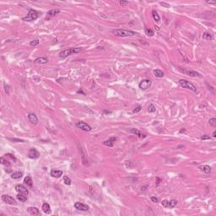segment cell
<instances>
[{
  "mask_svg": "<svg viewBox=\"0 0 216 216\" xmlns=\"http://www.w3.org/2000/svg\"><path fill=\"white\" fill-rule=\"evenodd\" d=\"M112 34L119 37H128V36H135L137 35V32L129 30H124V29H118V30H112Z\"/></svg>",
  "mask_w": 216,
  "mask_h": 216,
  "instance_id": "cell-1",
  "label": "cell"
},
{
  "mask_svg": "<svg viewBox=\"0 0 216 216\" xmlns=\"http://www.w3.org/2000/svg\"><path fill=\"white\" fill-rule=\"evenodd\" d=\"M82 50H83V49H82L81 47H72V48H69V49H66V50L62 51L59 53V56L60 58H65L73 54L79 53V52H82Z\"/></svg>",
  "mask_w": 216,
  "mask_h": 216,
  "instance_id": "cell-2",
  "label": "cell"
},
{
  "mask_svg": "<svg viewBox=\"0 0 216 216\" xmlns=\"http://www.w3.org/2000/svg\"><path fill=\"white\" fill-rule=\"evenodd\" d=\"M38 16H39V14H38L37 11H36L35 10H30L28 14H27L25 17H24L23 19H22V20L25 22H30L33 20H36L38 18Z\"/></svg>",
  "mask_w": 216,
  "mask_h": 216,
  "instance_id": "cell-3",
  "label": "cell"
},
{
  "mask_svg": "<svg viewBox=\"0 0 216 216\" xmlns=\"http://www.w3.org/2000/svg\"><path fill=\"white\" fill-rule=\"evenodd\" d=\"M178 84L182 88L190 89V90L193 91V92H197V88H196V86L193 85V84L190 83L189 81H187V80H186V79H180L178 81Z\"/></svg>",
  "mask_w": 216,
  "mask_h": 216,
  "instance_id": "cell-4",
  "label": "cell"
},
{
  "mask_svg": "<svg viewBox=\"0 0 216 216\" xmlns=\"http://www.w3.org/2000/svg\"><path fill=\"white\" fill-rule=\"evenodd\" d=\"M76 127L85 132H90L91 129H92V128H91L89 124H87L86 122H82V121L76 122Z\"/></svg>",
  "mask_w": 216,
  "mask_h": 216,
  "instance_id": "cell-5",
  "label": "cell"
},
{
  "mask_svg": "<svg viewBox=\"0 0 216 216\" xmlns=\"http://www.w3.org/2000/svg\"><path fill=\"white\" fill-rule=\"evenodd\" d=\"M151 80L148 79H143L142 81L138 84V87H139L140 89L142 90H146L147 89H149V87L151 86Z\"/></svg>",
  "mask_w": 216,
  "mask_h": 216,
  "instance_id": "cell-6",
  "label": "cell"
},
{
  "mask_svg": "<svg viewBox=\"0 0 216 216\" xmlns=\"http://www.w3.org/2000/svg\"><path fill=\"white\" fill-rule=\"evenodd\" d=\"M161 204L163 207H165V208H173L174 207H175L176 205L177 204V200H166V199H165V200H163L161 202Z\"/></svg>",
  "mask_w": 216,
  "mask_h": 216,
  "instance_id": "cell-7",
  "label": "cell"
},
{
  "mask_svg": "<svg viewBox=\"0 0 216 216\" xmlns=\"http://www.w3.org/2000/svg\"><path fill=\"white\" fill-rule=\"evenodd\" d=\"M2 200H3L4 203H6V204H11V205H14V204H16L15 199L10 195H7V194L2 195Z\"/></svg>",
  "mask_w": 216,
  "mask_h": 216,
  "instance_id": "cell-8",
  "label": "cell"
},
{
  "mask_svg": "<svg viewBox=\"0 0 216 216\" xmlns=\"http://www.w3.org/2000/svg\"><path fill=\"white\" fill-rule=\"evenodd\" d=\"M74 208H75L76 209L80 210V211H84V212L88 211V210L89 209V206L86 205V204H82V203H79V202L74 203Z\"/></svg>",
  "mask_w": 216,
  "mask_h": 216,
  "instance_id": "cell-9",
  "label": "cell"
},
{
  "mask_svg": "<svg viewBox=\"0 0 216 216\" xmlns=\"http://www.w3.org/2000/svg\"><path fill=\"white\" fill-rule=\"evenodd\" d=\"M15 190L16 192H18L19 193H21V194H25L27 195L28 194V190H27V187H25L22 184H18L15 186Z\"/></svg>",
  "mask_w": 216,
  "mask_h": 216,
  "instance_id": "cell-10",
  "label": "cell"
},
{
  "mask_svg": "<svg viewBox=\"0 0 216 216\" xmlns=\"http://www.w3.org/2000/svg\"><path fill=\"white\" fill-rule=\"evenodd\" d=\"M40 156V153L35 148H31L28 152V157L30 159H37Z\"/></svg>",
  "mask_w": 216,
  "mask_h": 216,
  "instance_id": "cell-11",
  "label": "cell"
},
{
  "mask_svg": "<svg viewBox=\"0 0 216 216\" xmlns=\"http://www.w3.org/2000/svg\"><path fill=\"white\" fill-rule=\"evenodd\" d=\"M59 13H60V10H58V9H55V10H52L48 11V12H47V15H46L45 20H49L52 19L53 16H55L56 14H59Z\"/></svg>",
  "mask_w": 216,
  "mask_h": 216,
  "instance_id": "cell-12",
  "label": "cell"
},
{
  "mask_svg": "<svg viewBox=\"0 0 216 216\" xmlns=\"http://www.w3.org/2000/svg\"><path fill=\"white\" fill-rule=\"evenodd\" d=\"M116 140H117L116 137H111V138H109L108 139L104 141L103 144L106 146H107V147H112V146L114 145V143Z\"/></svg>",
  "mask_w": 216,
  "mask_h": 216,
  "instance_id": "cell-13",
  "label": "cell"
},
{
  "mask_svg": "<svg viewBox=\"0 0 216 216\" xmlns=\"http://www.w3.org/2000/svg\"><path fill=\"white\" fill-rule=\"evenodd\" d=\"M28 119L30 123L33 124V125H36V124L38 123V118L35 113H30V114H28Z\"/></svg>",
  "mask_w": 216,
  "mask_h": 216,
  "instance_id": "cell-14",
  "label": "cell"
},
{
  "mask_svg": "<svg viewBox=\"0 0 216 216\" xmlns=\"http://www.w3.org/2000/svg\"><path fill=\"white\" fill-rule=\"evenodd\" d=\"M34 62L37 64H46L48 62V58L47 57H40V58H36Z\"/></svg>",
  "mask_w": 216,
  "mask_h": 216,
  "instance_id": "cell-15",
  "label": "cell"
},
{
  "mask_svg": "<svg viewBox=\"0 0 216 216\" xmlns=\"http://www.w3.org/2000/svg\"><path fill=\"white\" fill-rule=\"evenodd\" d=\"M41 209H42V211L45 214H47V215H50V214L52 213L51 207L47 203H44V204H42V207H41Z\"/></svg>",
  "mask_w": 216,
  "mask_h": 216,
  "instance_id": "cell-16",
  "label": "cell"
},
{
  "mask_svg": "<svg viewBox=\"0 0 216 216\" xmlns=\"http://www.w3.org/2000/svg\"><path fill=\"white\" fill-rule=\"evenodd\" d=\"M63 174V171H59V170H52L51 171V176L52 177H55V178H59Z\"/></svg>",
  "mask_w": 216,
  "mask_h": 216,
  "instance_id": "cell-17",
  "label": "cell"
},
{
  "mask_svg": "<svg viewBox=\"0 0 216 216\" xmlns=\"http://www.w3.org/2000/svg\"><path fill=\"white\" fill-rule=\"evenodd\" d=\"M27 211L31 215H40L39 209L37 208H36V207H30V208H27Z\"/></svg>",
  "mask_w": 216,
  "mask_h": 216,
  "instance_id": "cell-18",
  "label": "cell"
},
{
  "mask_svg": "<svg viewBox=\"0 0 216 216\" xmlns=\"http://www.w3.org/2000/svg\"><path fill=\"white\" fill-rule=\"evenodd\" d=\"M130 132H131V133H134V134L137 135V136H138L140 138H144L146 137L145 135L143 134V133H141L139 130H138L136 128H131V129H130Z\"/></svg>",
  "mask_w": 216,
  "mask_h": 216,
  "instance_id": "cell-19",
  "label": "cell"
},
{
  "mask_svg": "<svg viewBox=\"0 0 216 216\" xmlns=\"http://www.w3.org/2000/svg\"><path fill=\"white\" fill-rule=\"evenodd\" d=\"M24 182H25V183L30 188H32L33 187V181H32L31 177H29V176H27V177H25V179H24Z\"/></svg>",
  "mask_w": 216,
  "mask_h": 216,
  "instance_id": "cell-20",
  "label": "cell"
},
{
  "mask_svg": "<svg viewBox=\"0 0 216 216\" xmlns=\"http://www.w3.org/2000/svg\"><path fill=\"white\" fill-rule=\"evenodd\" d=\"M185 73H186L187 74H188L189 76H192V77H202V75H201L199 73L196 72V71H193V70L185 71Z\"/></svg>",
  "mask_w": 216,
  "mask_h": 216,
  "instance_id": "cell-21",
  "label": "cell"
},
{
  "mask_svg": "<svg viewBox=\"0 0 216 216\" xmlns=\"http://www.w3.org/2000/svg\"><path fill=\"white\" fill-rule=\"evenodd\" d=\"M199 169L201 170L202 171H204V173H209L210 171H211V167H210L209 166H208V165H204V166H201L200 167H199Z\"/></svg>",
  "mask_w": 216,
  "mask_h": 216,
  "instance_id": "cell-22",
  "label": "cell"
},
{
  "mask_svg": "<svg viewBox=\"0 0 216 216\" xmlns=\"http://www.w3.org/2000/svg\"><path fill=\"white\" fill-rule=\"evenodd\" d=\"M154 74H155V77H157V78H162L164 76V72L162 70H160V69H155L154 70Z\"/></svg>",
  "mask_w": 216,
  "mask_h": 216,
  "instance_id": "cell-23",
  "label": "cell"
},
{
  "mask_svg": "<svg viewBox=\"0 0 216 216\" xmlns=\"http://www.w3.org/2000/svg\"><path fill=\"white\" fill-rule=\"evenodd\" d=\"M22 176H23V174H22V172H20V171H16V172H14L11 175V177H12L13 179H14V180H17V179H20L22 177Z\"/></svg>",
  "mask_w": 216,
  "mask_h": 216,
  "instance_id": "cell-24",
  "label": "cell"
},
{
  "mask_svg": "<svg viewBox=\"0 0 216 216\" xmlns=\"http://www.w3.org/2000/svg\"><path fill=\"white\" fill-rule=\"evenodd\" d=\"M203 39L207 40V41H211V40L214 39V37H213V36L210 34V33L205 32V33H204V34H203Z\"/></svg>",
  "mask_w": 216,
  "mask_h": 216,
  "instance_id": "cell-25",
  "label": "cell"
},
{
  "mask_svg": "<svg viewBox=\"0 0 216 216\" xmlns=\"http://www.w3.org/2000/svg\"><path fill=\"white\" fill-rule=\"evenodd\" d=\"M16 197H17V199L19 201H20V202H25V201L27 200V197L26 195L25 194H21V193H19L17 196H16Z\"/></svg>",
  "mask_w": 216,
  "mask_h": 216,
  "instance_id": "cell-26",
  "label": "cell"
},
{
  "mask_svg": "<svg viewBox=\"0 0 216 216\" xmlns=\"http://www.w3.org/2000/svg\"><path fill=\"white\" fill-rule=\"evenodd\" d=\"M152 16H153L154 20H155L156 21V22H159V21L160 20V16H159V14H158V13H157V11L154 10L153 12H152Z\"/></svg>",
  "mask_w": 216,
  "mask_h": 216,
  "instance_id": "cell-27",
  "label": "cell"
},
{
  "mask_svg": "<svg viewBox=\"0 0 216 216\" xmlns=\"http://www.w3.org/2000/svg\"><path fill=\"white\" fill-rule=\"evenodd\" d=\"M144 32H145V34L147 35V36H154V34H155L153 30H152L151 29H149V28H146L145 30H144Z\"/></svg>",
  "mask_w": 216,
  "mask_h": 216,
  "instance_id": "cell-28",
  "label": "cell"
},
{
  "mask_svg": "<svg viewBox=\"0 0 216 216\" xmlns=\"http://www.w3.org/2000/svg\"><path fill=\"white\" fill-rule=\"evenodd\" d=\"M63 182H64V183L66 184V185H71V179L69 178V177H66V176H64V177H63Z\"/></svg>",
  "mask_w": 216,
  "mask_h": 216,
  "instance_id": "cell-29",
  "label": "cell"
},
{
  "mask_svg": "<svg viewBox=\"0 0 216 216\" xmlns=\"http://www.w3.org/2000/svg\"><path fill=\"white\" fill-rule=\"evenodd\" d=\"M0 160H1V163L3 165V166H10V163L9 162L8 160H5L3 157H1Z\"/></svg>",
  "mask_w": 216,
  "mask_h": 216,
  "instance_id": "cell-30",
  "label": "cell"
},
{
  "mask_svg": "<svg viewBox=\"0 0 216 216\" xmlns=\"http://www.w3.org/2000/svg\"><path fill=\"white\" fill-rule=\"evenodd\" d=\"M208 122H209V124L212 126V127H214V128H215V127H216V118H213L209 119Z\"/></svg>",
  "mask_w": 216,
  "mask_h": 216,
  "instance_id": "cell-31",
  "label": "cell"
},
{
  "mask_svg": "<svg viewBox=\"0 0 216 216\" xmlns=\"http://www.w3.org/2000/svg\"><path fill=\"white\" fill-rule=\"evenodd\" d=\"M5 157H6V158H10V159H11V160H14V161H16V158H15V156H14V155H12V154H10V153L6 154V155H5Z\"/></svg>",
  "mask_w": 216,
  "mask_h": 216,
  "instance_id": "cell-32",
  "label": "cell"
},
{
  "mask_svg": "<svg viewBox=\"0 0 216 216\" xmlns=\"http://www.w3.org/2000/svg\"><path fill=\"white\" fill-rule=\"evenodd\" d=\"M40 43V41L39 40H34V41H31L30 42V45L31 46V47H36V46L39 45Z\"/></svg>",
  "mask_w": 216,
  "mask_h": 216,
  "instance_id": "cell-33",
  "label": "cell"
},
{
  "mask_svg": "<svg viewBox=\"0 0 216 216\" xmlns=\"http://www.w3.org/2000/svg\"><path fill=\"white\" fill-rule=\"evenodd\" d=\"M155 107L153 105V104H150V105L149 106V108H148V111H149V112H155Z\"/></svg>",
  "mask_w": 216,
  "mask_h": 216,
  "instance_id": "cell-34",
  "label": "cell"
},
{
  "mask_svg": "<svg viewBox=\"0 0 216 216\" xmlns=\"http://www.w3.org/2000/svg\"><path fill=\"white\" fill-rule=\"evenodd\" d=\"M141 109H142V107H141V106H138L136 108H134L133 111V113H137V112H139V111H141Z\"/></svg>",
  "mask_w": 216,
  "mask_h": 216,
  "instance_id": "cell-35",
  "label": "cell"
},
{
  "mask_svg": "<svg viewBox=\"0 0 216 216\" xmlns=\"http://www.w3.org/2000/svg\"><path fill=\"white\" fill-rule=\"evenodd\" d=\"M210 136L209 135H207V134H205V135H203L202 137H201V139L202 140H208V139H210Z\"/></svg>",
  "mask_w": 216,
  "mask_h": 216,
  "instance_id": "cell-36",
  "label": "cell"
},
{
  "mask_svg": "<svg viewBox=\"0 0 216 216\" xmlns=\"http://www.w3.org/2000/svg\"><path fill=\"white\" fill-rule=\"evenodd\" d=\"M128 1H123V0H121L120 1V4L122 5V6H126L127 4H128Z\"/></svg>",
  "mask_w": 216,
  "mask_h": 216,
  "instance_id": "cell-37",
  "label": "cell"
},
{
  "mask_svg": "<svg viewBox=\"0 0 216 216\" xmlns=\"http://www.w3.org/2000/svg\"><path fill=\"white\" fill-rule=\"evenodd\" d=\"M150 199H151L152 202H154V203H158L159 202V199L157 198V197H151Z\"/></svg>",
  "mask_w": 216,
  "mask_h": 216,
  "instance_id": "cell-38",
  "label": "cell"
},
{
  "mask_svg": "<svg viewBox=\"0 0 216 216\" xmlns=\"http://www.w3.org/2000/svg\"><path fill=\"white\" fill-rule=\"evenodd\" d=\"M10 140H11V141H17V142H24V140H21V139H16V138H10Z\"/></svg>",
  "mask_w": 216,
  "mask_h": 216,
  "instance_id": "cell-39",
  "label": "cell"
},
{
  "mask_svg": "<svg viewBox=\"0 0 216 216\" xmlns=\"http://www.w3.org/2000/svg\"><path fill=\"white\" fill-rule=\"evenodd\" d=\"M160 4H161V5H165L166 7H170L169 4H166V3H160Z\"/></svg>",
  "mask_w": 216,
  "mask_h": 216,
  "instance_id": "cell-40",
  "label": "cell"
},
{
  "mask_svg": "<svg viewBox=\"0 0 216 216\" xmlns=\"http://www.w3.org/2000/svg\"><path fill=\"white\" fill-rule=\"evenodd\" d=\"M212 136H213V138H215V137H216V131L213 132V134H212Z\"/></svg>",
  "mask_w": 216,
  "mask_h": 216,
  "instance_id": "cell-41",
  "label": "cell"
},
{
  "mask_svg": "<svg viewBox=\"0 0 216 216\" xmlns=\"http://www.w3.org/2000/svg\"><path fill=\"white\" fill-rule=\"evenodd\" d=\"M148 187V186H145V187H141V190H142V191H145V188H147Z\"/></svg>",
  "mask_w": 216,
  "mask_h": 216,
  "instance_id": "cell-42",
  "label": "cell"
},
{
  "mask_svg": "<svg viewBox=\"0 0 216 216\" xmlns=\"http://www.w3.org/2000/svg\"><path fill=\"white\" fill-rule=\"evenodd\" d=\"M208 3H212V4H215V2H210V1H207Z\"/></svg>",
  "mask_w": 216,
  "mask_h": 216,
  "instance_id": "cell-43",
  "label": "cell"
}]
</instances>
